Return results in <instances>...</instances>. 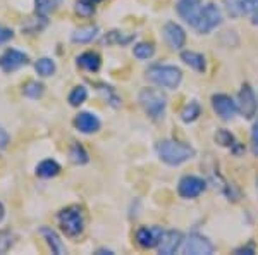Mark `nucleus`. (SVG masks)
<instances>
[{
  "label": "nucleus",
  "instance_id": "1",
  "mask_svg": "<svg viewBox=\"0 0 258 255\" xmlns=\"http://www.w3.org/2000/svg\"><path fill=\"white\" fill-rule=\"evenodd\" d=\"M157 154H159L160 161L164 164L176 167L191 161V159L197 156V150L191 147V145L182 143V141L177 140H162L157 145Z\"/></svg>",
  "mask_w": 258,
  "mask_h": 255
},
{
  "label": "nucleus",
  "instance_id": "2",
  "mask_svg": "<svg viewBox=\"0 0 258 255\" xmlns=\"http://www.w3.org/2000/svg\"><path fill=\"white\" fill-rule=\"evenodd\" d=\"M138 102L141 109L145 111V114L152 121L159 123V121L164 119L165 109H167V97H165V93H162L160 90L143 88L138 95Z\"/></svg>",
  "mask_w": 258,
  "mask_h": 255
},
{
  "label": "nucleus",
  "instance_id": "3",
  "mask_svg": "<svg viewBox=\"0 0 258 255\" xmlns=\"http://www.w3.org/2000/svg\"><path fill=\"white\" fill-rule=\"evenodd\" d=\"M57 221H59V226L64 231V235L69 238H78L85 231L86 217L81 206H69L62 209L57 214Z\"/></svg>",
  "mask_w": 258,
  "mask_h": 255
},
{
  "label": "nucleus",
  "instance_id": "4",
  "mask_svg": "<svg viewBox=\"0 0 258 255\" xmlns=\"http://www.w3.org/2000/svg\"><path fill=\"white\" fill-rule=\"evenodd\" d=\"M147 78L160 88L176 90L182 81V71L176 66L155 64L147 71Z\"/></svg>",
  "mask_w": 258,
  "mask_h": 255
},
{
  "label": "nucleus",
  "instance_id": "5",
  "mask_svg": "<svg viewBox=\"0 0 258 255\" xmlns=\"http://www.w3.org/2000/svg\"><path fill=\"white\" fill-rule=\"evenodd\" d=\"M220 24H222V11H220L215 4L210 2V4H207V6H202L198 21L193 28L200 35H209L210 31H214Z\"/></svg>",
  "mask_w": 258,
  "mask_h": 255
},
{
  "label": "nucleus",
  "instance_id": "6",
  "mask_svg": "<svg viewBox=\"0 0 258 255\" xmlns=\"http://www.w3.org/2000/svg\"><path fill=\"white\" fill-rule=\"evenodd\" d=\"M214 250V243L200 233H191L182 240V252L188 255H212Z\"/></svg>",
  "mask_w": 258,
  "mask_h": 255
},
{
  "label": "nucleus",
  "instance_id": "7",
  "mask_svg": "<svg viewBox=\"0 0 258 255\" xmlns=\"http://www.w3.org/2000/svg\"><path fill=\"white\" fill-rule=\"evenodd\" d=\"M207 190V181L200 176H193V174H186L179 179V185H177V193L181 198L191 200V198H197Z\"/></svg>",
  "mask_w": 258,
  "mask_h": 255
},
{
  "label": "nucleus",
  "instance_id": "8",
  "mask_svg": "<svg viewBox=\"0 0 258 255\" xmlns=\"http://www.w3.org/2000/svg\"><path fill=\"white\" fill-rule=\"evenodd\" d=\"M238 109L243 114V118L246 119H253L258 112V98L255 95V90L251 88L249 83H244L239 90L238 95Z\"/></svg>",
  "mask_w": 258,
  "mask_h": 255
},
{
  "label": "nucleus",
  "instance_id": "9",
  "mask_svg": "<svg viewBox=\"0 0 258 255\" xmlns=\"http://www.w3.org/2000/svg\"><path fill=\"white\" fill-rule=\"evenodd\" d=\"M212 107L222 121H232L239 112L238 102H234V98L226 93H215L212 97Z\"/></svg>",
  "mask_w": 258,
  "mask_h": 255
},
{
  "label": "nucleus",
  "instance_id": "10",
  "mask_svg": "<svg viewBox=\"0 0 258 255\" xmlns=\"http://www.w3.org/2000/svg\"><path fill=\"white\" fill-rule=\"evenodd\" d=\"M30 62L28 54L21 52L16 48H7L6 52L0 56V69L4 73H14V71L21 69L23 66H26Z\"/></svg>",
  "mask_w": 258,
  "mask_h": 255
},
{
  "label": "nucleus",
  "instance_id": "11",
  "mask_svg": "<svg viewBox=\"0 0 258 255\" xmlns=\"http://www.w3.org/2000/svg\"><path fill=\"white\" fill-rule=\"evenodd\" d=\"M227 14L238 19L244 16H253L258 12V0H222Z\"/></svg>",
  "mask_w": 258,
  "mask_h": 255
},
{
  "label": "nucleus",
  "instance_id": "12",
  "mask_svg": "<svg viewBox=\"0 0 258 255\" xmlns=\"http://www.w3.org/2000/svg\"><path fill=\"white\" fill-rule=\"evenodd\" d=\"M164 235V229L160 226H143L136 231V243H138L141 248H157L160 238Z\"/></svg>",
  "mask_w": 258,
  "mask_h": 255
},
{
  "label": "nucleus",
  "instance_id": "13",
  "mask_svg": "<svg viewBox=\"0 0 258 255\" xmlns=\"http://www.w3.org/2000/svg\"><path fill=\"white\" fill-rule=\"evenodd\" d=\"M182 240H184V236H182L181 231H176V229L164 231V235H162L159 245H157V248H159V253H162V255L176 253L177 250H179V246L182 245Z\"/></svg>",
  "mask_w": 258,
  "mask_h": 255
},
{
  "label": "nucleus",
  "instance_id": "14",
  "mask_svg": "<svg viewBox=\"0 0 258 255\" xmlns=\"http://www.w3.org/2000/svg\"><path fill=\"white\" fill-rule=\"evenodd\" d=\"M176 11L189 26H195L202 11V0H179L176 4Z\"/></svg>",
  "mask_w": 258,
  "mask_h": 255
},
{
  "label": "nucleus",
  "instance_id": "15",
  "mask_svg": "<svg viewBox=\"0 0 258 255\" xmlns=\"http://www.w3.org/2000/svg\"><path fill=\"white\" fill-rule=\"evenodd\" d=\"M164 38L172 50H182L186 45V31L177 23H167L164 26Z\"/></svg>",
  "mask_w": 258,
  "mask_h": 255
},
{
  "label": "nucleus",
  "instance_id": "16",
  "mask_svg": "<svg viewBox=\"0 0 258 255\" xmlns=\"http://www.w3.org/2000/svg\"><path fill=\"white\" fill-rule=\"evenodd\" d=\"M74 126L80 133L85 135H91V133H97L102 123H100L98 116H95L93 112H80L74 119Z\"/></svg>",
  "mask_w": 258,
  "mask_h": 255
},
{
  "label": "nucleus",
  "instance_id": "17",
  "mask_svg": "<svg viewBox=\"0 0 258 255\" xmlns=\"http://www.w3.org/2000/svg\"><path fill=\"white\" fill-rule=\"evenodd\" d=\"M40 235L45 238V241H47V245L50 246V250H52V253L55 255H66V245L64 241L60 240V236L57 235L55 231H53L52 228H48V226H43V228H40Z\"/></svg>",
  "mask_w": 258,
  "mask_h": 255
},
{
  "label": "nucleus",
  "instance_id": "18",
  "mask_svg": "<svg viewBox=\"0 0 258 255\" xmlns=\"http://www.w3.org/2000/svg\"><path fill=\"white\" fill-rule=\"evenodd\" d=\"M181 61L200 74H203L207 71V61H205V57H203V54L195 52V50H182Z\"/></svg>",
  "mask_w": 258,
  "mask_h": 255
},
{
  "label": "nucleus",
  "instance_id": "19",
  "mask_svg": "<svg viewBox=\"0 0 258 255\" xmlns=\"http://www.w3.org/2000/svg\"><path fill=\"white\" fill-rule=\"evenodd\" d=\"M76 64L78 68L90 71V73H98L100 68H102V57L97 52H85L81 56H78Z\"/></svg>",
  "mask_w": 258,
  "mask_h": 255
},
{
  "label": "nucleus",
  "instance_id": "20",
  "mask_svg": "<svg viewBox=\"0 0 258 255\" xmlns=\"http://www.w3.org/2000/svg\"><path fill=\"white\" fill-rule=\"evenodd\" d=\"M98 35V26L97 24H88V26H81L78 30H74V33L71 35V40L74 43H90L97 38Z\"/></svg>",
  "mask_w": 258,
  "mask_h": 255
},
{
  "label": "nucleus",
  "instance_id": "21",
  "mask_svg": "<svg viewBox=\"0 0 258 255\" xmlns=\"http://www.w3.org/2000/svg\"><path fill=\"white\" fill-rule=\"evenodd\" d=\"M215 141L220 145V147H226V148H231L234 154H241L243 152V147L239 145V141H236L234 135L227 129H219L215 133Z\"/></svg>",
  "mask_w": 258,
  "mask_h": 255
},
{
  "label": "nucleus",
  "instance_id": "22",
  "mask_svg": "<svg viewBox=\"0 0 258 255\" xmlns=\"http://www.w3.org/2000/svg\"><path fill=\"white\" fill-rule=\"evenodd\" d=\"M59 173H60V164L57 161H53V159H45V161H41L36 166V176L38 178L50 179V178H55Z\"/></svg>",
  "mask_w": 258,
  "mask_h": 255
},
{
  "label": "nucleus",
  "instance_id": "23",
  "mask_svg": "<svg viewBox=\"0 0 258 255\" xmlns=\"http://www.w3.org/2000/svg\"><path fill=\"white\" fill-rule=\"evenodd\" d=\"M62 6V0H35V11L41 18H48Z\"/></svg>",
  "mask_w": 258,
  "mask_h": 255
},
{
  "label": "nucleus",
  "instance_id": "24",
  "mask_svg": "<svg viewBox=\"0 0 258 255\" xmlns=\"http://www.w3.org/2000/svg\"><path fill=\"white\" fill-rule=\"evenodd\" d=\"M69 159H71V162L76 166H85L90 162V156H88V152H86V148L83 147L81 143H78V141H74V143L71 145Z\"/></svg>",
  "mask_w": 258,
  "mask_h": 255
},
{
  "label": "nucleus",
  "instance_id": "25",
  "mask_svg": "<svg viewBox=\"0 0 258 255\" xmlns=\"http://www.w3.org/2000/svg\"><path fill=\"white\" fill-rule=\"evenodd\" d=\"M200 116H202V106H200L198 102H189V104H186L184 109L181 111V121L182 123H186V124H189V123H195Z\"/></svg>",
  "mask_w": 258,
  "mask_h": 255
},
{
  "label": "nucleus",
  "instance_id": "26",
  "mask_svg": "<svg viewBox=\"0 0 258 255\" xmlns=\"http://www.w3.org/2000/svg\"><path fill=\"white\" fill-rule=\"evenodd\" d=\"M135 40V35H126L124 31H119V30H114V31H109L105 36H103V43L107 45H127Z\"/></svg>",
  "mask_w": 258,
  "mask_h": 255
},
{
  "label": "nucleus",
  "instance_id": "27",
  "mask_svg": "<svg viewBox=\"0 0 258 255\" xmlns=\"http://www.w3.org/2000/svg\"><path fill=\"white\" fill-rule=\"evenodd\" d=\"M133 56L140 61H147V59H152L155 56V45L153 43H148V41H140L133 47Z\"/></svg>",
  "mask_w": 258,
  "mask_h": 255
},
{
  "label": "nucleus",
  "instance_id": "28",
  "mask_svg": "<svg viewBox=\"0 0 258 255\" xmlns=\"http://www.w3.org/2000/svg\"><path fill=\"white\" fill-rule=\"evenodd\" d=\"M35 69L40 76L48 78V76H53V74H55L57 66H55V62L50 59V57H41V59H38L35 62Z\"/></svg>",
  "mask_w": 258,
  "mask_h": 255
},
{
  "label": "nucleus",
  "instance_id": "29",
  "mask_svg": "<svg viewBox=\"0 0 258 255\" xmlns=\"http://www.w3.org/2000/svg\"><path fill=\"white\" fill-rule=\"evenodd\" d=\"M23 93H24V97H28L31 100H38L41 95L45 93V86H43V83H40V81H30L24 85Z\"/></svg>",
  "mask_w": 258,
  "mask_h": 255
},
{
  "label": "nucleus",
  "instance_id": "30",
  "mask_svg": "<svg viewBox=\"0 0 258 255\" xmlns=\"http://www.w3.org/2000/svg\"><path fill=\"white\" fill-rule=\"evenodd\" d=\"M86 98H88V90H86V86H83V85L74 86L73 91L69 93V104L73 107H80L81 104L86 102Z\"/></svg>",
  "mask_w": 258,
  "mask_h": 255
},
{
  "label": "nucleus",
  "instance_id": "31",
  "mask_svg": "<svg viewBox=\"0 0 258 255\" xmlns=\"http://www.w3.org/2000/svg\"><path fill=\"white\" fill-rule=\"evenodd\" d=\"M16 236L9 229H0V253H6L14 246Z\"/></svg>",
  "mask_w": 258,
  "mask_h": 255
},
{
  "label": "nucleus",
  "instance_id": "32",
  "mask_svg": "<svg viewBox=\"0 0 258 255\" xmlns=\"http://www.w3.org/2000/svg\"><path fill=\"white\" fill-rule=\"evenodd\" d=\"M76 12L83 18H90V16L95 14V4L91 0H78L76 2Z\"/></svg>",
  "mask_w": 258,
  "mask_h": 255
},
{
  "label": "nucleus",
  "instance_id": "33",
  "mask_svg": "<svg viewBox=\"0 0 258 255\" xmlns=\"http://www.w3.org/2000/svg\"><path fill=\"white\" fill-rule=\"evenodd\" d=\"M98 90L102 91L103 97H105V100L110 104L112 107H115V109L120 107V98L117 97V93H115L112 86H109V85H100V88H98Z\"/></svg>",
  "mask_w": 258,
  "mask_h": 255
},
{
  "label": "nucleus",
  "instance_id": "34",
  "mask_svg": "<svg viewBox=\"0 0 258 255\" xmlns=\"http://www.w3.org/2000/svg\"><path fill=\"white\" fill-rule=\"evenodd\" d=\"M251 152L253 156L258 157V119L253 123L251 128Z\"/></svg>",
  "mask_w": 258,
  "mask_h": 255
},
{
  "label": "nucleus",
  "instance_id": "35",
  "mask_svg": "<svg viewBox=\"0 0 258 255\" xmlns=\"http://www.w3.org/2000/svg\"><path fill=\"white\" fill-rule=\"evenodd\" d=\"M14 38V31L11 30V28H4L0 26V45L7 43L9 40Z\"/></svg>",
  "mask_w": 258,
  "mask_h": 255
},
{
  "label": "nucleus",
  "instance_id": "36",
  "mask_svg": "<svg viewBox=\"0 0 258 255\" xmlns=\"http://www.w3.org/2000/svg\"><path fill=\"white\" fill-rule=\"evenodd\" d=\"M9 143H11L9 133H7L2 126H0V152H4V150L9 147Z\"/></svg>",
  "mask_w": 258,
  "mask_h": 255
},
{
  "label": "nucleus",
  "instance_id": "37",
  "mask_svg": "<svg viewBox=\"0 0 258 255\" xmlns=\"http://www.w3.org/2000/svg\"><path fill=\"white\" fill-rule=\"evenodd\" d=\"M234 253H255V246H253L251 243L244 245V246H241V248H236Z\"/></svg>",
  "mask_w": 258,
  "mask_h": 255
},
{
  "label": "nucleus",
  "instance_id": "38",
  "mask_svg": "<svg viewBox=\"0 0 258 255\" xmlns=\"http://www.w3.org/2000/svg\"><path fill=\"white\" fill-rule=\"evenodd\" d=\"M97 253L98 255H114V252H112V250H109V248H100V250H97Z\"/></svg>",
  "mask_w": 258,
  "mask_h": 255
},
{
  "label": "nucleus",
  "instance_id": "39",
  "mask_svg": "<svg viewBox=\"0 0 258 255\" xmlns=\"http://www.w3.org/2000/svg\"><path fill=\"white\" fill-rule=\"evenodd\" d=\"M4 217H6V207H4V203L0 202V223L4 221Z\"/></svg>",
  "mask_w": 258,
  "mask_h": 255
},
{
  "label": "nucleus",
  "instance_id": "40",
  "mask_svg": "<svg viewBox=\"0 0 258 255\" xmlns=\"http://www.w3.org/2000/svg\"><path fill=\"white\" fill-rule=\"evenodd\" d=\"M251 23L255 24V26H258V12H256V14H253V19H251Z\"/></svg>",
  "mask_w": 258,
  "mask_h": 255
},
{
  "label": "nucleus",
  "instance_id": "41",
  "mask_svg": "<svg viewBox=\"0 0 258 255\" xmlns=\"http://www.w3.org/2000/svg\"><path fill=\"white\" fill-rule=\"evenodd\" d=\"M91 2H93L95 6H97V4H98V2H102V0H91Z\"/></svg>",
  "mask_w": 258,
  "mask_h": 255
},
{
  "label": "nucleus",
  "instance_id": "42",
  "mask_svg": "<svg viewBox=\"0 0 258 255\" xmlns=\"http://www.w3.org/2000/svg\"><path fill=\"white\" fill-rule=\"evenodd\" d=\"M256 188H258V178H256Z\"/></svg>",
  "mask_w": 258,
  "mask_h": 255
}]
</instances>
